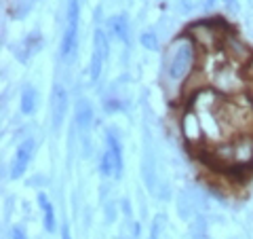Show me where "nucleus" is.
Wrapping results in <instances>:
<instances>
[{
	"mask_svg": "<svg viewBox=\"0 0 253 239\" xmlns=\"http://www.w3.org/2000/svg\"><path fill=\"white\" fill-rule=\"evenodd\" d=\"M78 19H80V0H68L66 30H63V36L59 43V58L66 64H70L76 58V49H78Z\"/></svg>",
	"mask_w": 253,
	"mask_h": 239,
	"instance_id": "obj_1",
	"label": "nucleus"
},
{
	"mask_svg": "<svg viewBox=\"0 0 253 239\" xmlns=\"http://www.w3.org/2000/svg\"><path fill=\"white\" fill-rule=\"evenodd\" d=\"M32 152H34V140L25 138L24 142L17 146L15 157H13V163H11V178L13 180H19L21 176L25 174L27 165H30V159H32Z\"/></svg>",
	"mask_w": 253,
	"mask_h": 239,
	"instance_id": "obj_5",
	"label": "nucleus"
},
{
	"mask_svg": "<svg viewBox=\"0 0 253 239\" xmlns=\"http://www.w3.org/2000/svg\"><path fill=\"white\" fill-rule=\"evenodd\" d=\"M108 30L121 43H129V22H126V15H123V13L108 19Z\"/></svg>",
	"mask_w": 253,
	"mask_h": 239,
	"instance_id": "obj_10",
	"label": "nucleus"
},
{
	"mask_svg": "<svg viewBox=\"0 0 253 239\" xmlns=\"http://www.w3.org/2000/svg\"><path fill=\"white\" fill-rule=\"evenodd\" d=\"M190 34H192L194 45L202 47L205 51L217 49L220 40L226 38V36H222V30H220V24L217 22H199V24L190 26Z\"/></svg>",
	"mask_w": 253,
	"mask_h": 239,
	"instance_id": "obj_3",
	"label": "nucleus"
},
{
	"mask_svg": "<svg viewBox=\"0 0 253 239\" xmlns=\"http://www.w3.org/2000/svg\"><path fill=\"white\" fill-rule=\"evenodd\" d=\"M61 239H72V237H70V227H68V224H63V227H61Z\"/></svg>",
	"mask_w": 253,
	"mask_h": 239,
	"instance_id": "obj_18",
	"label": "nucleus"
},
{
	"mask_svg": "<svg viewBox=\"0 0 253 239\" xmlns=\"http://www.w3.org/2000/svg\"><path fill=\"white\" fill-rule=\"evenodd\" d=\"M74 121H76V127L82 131H87L93 125V106L87 100H78V104H76Z\"/></svg>",
	"mask_w": 253,
	"mask_h": 239,
	"instance_id": "obj_9",
	"label": "nucleus"
},
{
	"mask_svg": "<svg viewBox=\"0 0 253 239\" xmlns=\"http://www.w3.org/2000/svg\"><path fill=\"white\" fill-rule=\"evenodd\" d=\"M213 2H215V0H207V2H205V9H209V6H213Z\"/></svg>",
	"mask_w": 253,
	"mask_h": 239,
	"instance_id": "obj_19",
	"label": "nucleus"
},
{
	"mask_svg": "<svg viewBox=\"0 0 253 239\" xmlns=\"http://www.w3.org/2000/svg\"><path fill=\"white\" fill-rule=\"evenodd\" d=\"M196 53V45L192 38H179L177 45L173 49L171 61H169V79L171 81H181L190 72Z\"/></svg>",
	"mask_w": 253,
	"mask_h": 239,
	"instance_id": "obj_2",
	"label": "nucleus"
},
{
	"mask_svg": "<svg viewBox=\"0 0 253 239\" xmlns=\"http://www.w3.org/2000/svg\"><path fill=\"white\" fill-rule=\"evenodd\" d=\"M181 2H184V4H181V9H184V11H190V9L194 6L196 0H181Z\"/></svg>",
	"mask_w": 253,
	"mask_h": 239,
	"instance_id": "obj_17",
	"label": "nucleus"
},
{
	"mask_svg": "<svg viewBox=\"0 0 253 239\" xmlns=\"http://www.w3.org/2000/svg\"><path fill=\"white\" fill-rule=\"evenodd\" d=\"M68 110V91L63 85H55L51 93V119H53V127H59L63 123Z\"/></svg>",
	"mask_w": 253,
	"mask_h": 239,
	"instance_id": "obj_6",
	"label": "nucleus"
},
{
	"mask_svg": "<svg viewBox=\"0 0 253 239\" xmlns=\"http://www.w3.org/2000/svg\"><path fill=\"white\" fill-rule=\"evenodd\" d=\"M101 174L108 178V176H114L116 178V163H114V159H112V154L105 150L103 152V157H101Z\"/></svg>",
	"mask_w": 253,
	"mask_h": 239,
	"instance_id": "obj_13",
	"label": "nucleus"
},
{
	"mask_svg": "<svg viewBox=\"0 0 253 239\" xmlns=\"http://www.w3.org/2000/svg\"><path fill=\"white\" fill-rule=\"evenodd\" d=\"M36 108H38V91L36 87L25 85V89L21 91V112L25 117H30L36 112Z\"/></svg>",
	"mask_w": 253,
	"mask_h": 239,
	"instance_id": "obj_11",
	"label": "nucleus"
},
{
	"mask_svg": "<svg viewBox=\"0 0 253 239\" xmlns=\"http://www.w3.org/2000/svg\"><path fill=\"white\" fill-rule=\"evenodd\" d=\"M108 51H110L108 36H105V32L101 30V28H97L95 34H93V53H91V66H89L91 81L100 79L103 61H105V58H108Z\"/></svg>",
	"mask_w": 253,
	"mask_h": 239,
	"instance_id": "obj_4",
	"label": "nucleus"
},
{
	"mask_svg": "<svg viewBox=\"0 0 253 239\" xmlns=\"http://www.w3.org/2000/svg\"><path fill=\"white\" fill-rule=\"evenodd\" d=\"M105 146H108L105 150L112 154V159H114V163H116V178H123V170H125L123 144H121V140L116 138L114 131H108V133H105Z\"/></svg>",
	"mask_w": 253,
	"mask_h": 239,
	"instance_id": "obj_8",
	"label": "nucleus"
},
{
	"mask_svg": "<svg viewBox=\"0 0 253 239\" xmlns=\"http://www.w3.org/2000/svg\"><path fill=\"white\" fill-rule=\"evenodd\" d=\"M139 43H142V47L148 49V51H156L158 49V40H156V34L154 32H144L142 36H139Z\"/></svg>",
	"mask_w": 253,
	"mask_h": 239,
	"instance_id": "obj_14",
	"label": "nucleus"
},
{
	"mask_svg": "<svg viewBox=\"0 0 253 239\" xmlns=\"http://www.w3.org/2000/svg\"><path fill=\"white\" fill-rule=\"evenodd\" d=\"M224 47H226V55L234 61V64H249V60L253 58V53L245 47L236 36H226L224 38Z\"/></svg>",
	"mask_w": 253,
	"mask_h": 239,
	"instance_id": "obj_7",
	"label": "nucleus"
},
{
	"mask_svg": "<svg viewBox=\"0 0 253 239\" xmlns=\"http://www.w3.org/2000/svg\"><path fill=\"white\" fill-rule=\"evenodd\" d=\"M245 76H247V79H253V58L249 60V64L245 66V72H243Z\"/></svg>",
	"mask_w": 253,
	"mask_h": 239,
	"instance_id": "obj_16",
	"label": "nucleus"
},
{
	"mask_svg": "<svg viewBox=\"0 0 253 239\" xmlns=\"http://www.w3.org/2000/svg\"><path fill=\"white\" fill-rule=\"evenodd\" d=\"M38 206H40V209H42V214H45V229L49 231V233H53L55 229H57V220H55V209H53V206H51V201H49V197L45 195V193H38Z\"/></svg>",
	"mask_w": 253,
	"mask_h": 239,
	"instance_id": "obj_12",
	"label": "nucleus"
},
{
	"mask_svg": "<svg viewBox=\"0 0 253 239\" xmlns=\"http://www.w3.org/2000/svg\"><path fill=\"white\" fill-rule=\"evenodd\" d=\"M11 239H27V235L21 227H13L11 229Z\"/></svg>",
	"mask_w": 253,
	"mask_h": 239,
	"instance_id": "obj_15",
	"label": "nucleus"
}]
</instances>
